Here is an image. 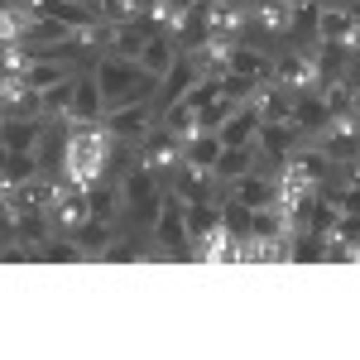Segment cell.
<instances>
[{
    "instance_id": "36",
    "label": "cell",
    "mask_w": 360,
    "mask_h": 360,
    "mask_svg": "<svg viewBox=\"0 0 360 360\" xmlns=\"http://www.w3.org/2000/svg\"><path fill=\"white\" fill-rule=\"evenodd\" d=\"M221 226L231 231V236H236V240H245L250 226H255V212H250L245 202H236V197L226 193V197H221Z\"/></svg>"
},
{
    "instance_id": "24",
    "label": "cell",
    "mask_w": 360,
    "mask_h": 360,
    "mask_svg": "<svg viewBox=\"0 0 360 360\" xmlns=\"http://www.w3.org/2000/svg\"><path fill=\"white\" fill-rule=\"evenodd\" d=\"M274 178H259V173H245L240 183H231V197L236 202H245L250 212H259V207H274Z\"/></svg>"
},
{
    "instance_id": "22",
    "label": "cell",
    "mask_w": 360,
    "mask_h": 360,
    "mask_svg": "<svg viewBox=\"0 0 360 360\" xmlns=\"http://www.w3.org/2000/svg\"><path fill=\"white\" fill-rule=\"evenodd\" d=\"M86 202H91V217H101V221H115L120 207H125V197H120V183H115V178H96V183L86 188Z\"/></svg>"
},
{
    "instance_id": "33",
    "label": "cell",
    "mask_w": 360,
    "mask_h": 360,
    "mask_svg": "<svg viewBox=\"0 0 360 360\" xmlns=\"http://www.w3.org/2000/svg\"><path fill=\"white\" fill-rule=\"evenodd\" d=\"M164 130H173L178 139H193L202 130V111H197L193 101H178V106H168L164 111Z\"/></svg>"
},
{
    "instance_id": "39",
    "label": "cell",
    "mask_w": 360,
    "mask_h": 360,
    "mask_svg": "<svg viewBox=\"0 0 360 360\" xmlns=\"http://www.w3.org/2000/svg\"><path fill=\"white\" fill-rule=\"evenodd\" d=\"M135 259H144V250L135 240H111V245L101 250V264H135Z\"/></svg>"
},
{
    "instance_id": "14",
    "label": "cell",
    "mask_w": 360,
    "mask_h": 360,
    "mask_svg": "<svg viewBox=\"0 0 360 360\" xmlns=\"http://www.w3.org/2000/svg\"><path fill=\"white\" fill-rule=\"evenodd\" d=\"M255 159H259V149H255V144H226L212 173H217V183L231 188V183H240L245 173H255Z\"/></svg>"
},
{
    "instance_id": "8",
    "label": "cell",
    "mask_w": 360,
    "mask_h": 360,
    "mask_svg": "<svg viewBox=\"0 0 360 360\" xmlns=\"http://www.w3.org/2000/svg\"><path fill=\"white\" fill-rule=\"evenodd\" d=\"M86 217H91V202H86V188H77V183H68V188L58 193V202L49 207V221H53L58 236H72Z\"/></svg>"
},
{
    "instance_id": "16",
    "label": "cell",
    "mask_w": 360,
    "mask_h": 360,
    "mask_svg": "<svg viewBox=\"0 0 360 360\" xmlns=\"http://www.w3.org/2000/svg\"><path fill=\"white\" fill-rule=\"evenodd\" d=\"M351 53H356L351 44H336V39H317V44H312V58H317V72H322V82H327V77H346V68L356 63Z\"/></svg>"
},
{
    "instance_id": "18",
    "label": "cell",
    "mask_w": 360,
    "mask_h": 360,
    "mask_svg": "<svg viewBox=\"0 0 360 360\" xmlns=\"http://www.w3.org/2000/svg\"><path fill=\"white\" fill-rule=\"evenodd\" d=\"M293 125L288 120H269V125H259V135H255V149H259V159H274V164H283V154L293 149Z\"/></svg>"
},
{
    "instance_id": "25",
    "label": "cell",
    "mask_w": 360,
    "mask_h": 360,
    "mask_svg": "<svg viewBox=\"0 0 360 360\" xmlns=\"http://www.w3.org/2000/svg\"><path fill=\"white\" fill-rule=\"evenodd\" d=\"M245 5L240 0H212V39H240Z\"/></svg>"
},
{
    "instance_id": "42",
    "label": "cell",
    "mask_w": 360,
    "mask_h": 360,
    "mask_svg": "<svg viewBox=\"0 0 360 360\" xmlns=\"http://www.w3.org/2000/svg\"><path fill=\"white\" fill-rule=\"evenodd\" d=\"M351 49H356V53H360V25H356V34H351Z\"/></svg>"
},
{
    "instance_id": "11",
    "label": "cell",
    "mask_w": 360,
    "mask_h": 360,
    "mask_svg": "<svg viewBox=\"0 0 360 360\" xmlns=\"http://www.w3.org/2000/svg\"><path fill=\"white\" fill-rule=\"evenodd\" d=\"M101 120H106V96H101L96 72L91 77H77V101H72L68 125H101Z\"/></svg>"
},
{
    "instance_id": "34",
    "label": "cell",
    "mask_w": 360,
    "mask_h": 360,
    "mask_svg": "<svg viewBox=\"0 0 360 360\" xmlns=\"http://www.w3.org/2000/svg\"><path fill=\"white\" fill-rule=\"evenodd\" d=\"M322 250H327V240L317 231H293L288 236V264H317Z\"/></svg>"
},
{
    "instance_id": "44",
    "label": "cell",
    "mask_w": 360,
    "mask_h": 360,
    "mask_svg": "<svg viewBox=\"0 0 360 360\" xmlns=\"http://www.w3.org/2000/svg\"><path fill=\"white\" fill-rule=\"evenodd\" d=\"M250 5H255V0H250Z\"/></svg>"
},
{
    "instance_id": "9",
    "label": "cell",
    "mask_w": 360,
    "mask_h": 360,
    "mask_svg": "<svg viewBox=\"0 0 360 360\" xmlns=\"http://www.w3.org/2000/svg\"><path fill=\"white\" fill-rule=\"evenodd\" d=\"M207 39H212V0H197V5H188V10H183L173 44H178V53H197Z\"/></svg>"
},
{
    "instance_id": "26",
    "label": "cell",
    "mask_w": 360,
    "mask_h": 360,
    "mask_svg": "<svg viewBox=\"0 0 360 360\" xmlns=\"http://www.w3.org/2000/svg\"><path fill=\"white\" fill-rule=\"evenodd\" d=\"M221 135L217 130H197L193 139H183V159L188 164H197V168H217V159H221Z\"/></svg>"
},
{
    "instance_id": "20",
    "label": "cell",
    "mask_w": 360,
    "mask_h": 360,
    "mask_svg": "<svg viewBox=\"0 0 360 360\" xmlns=\"http://www.w3.org/2000/svg\"><path fill=\"white\" fill-rule=\"evenodd\" d=\"M39 173H44V164H39V154H34V149H5V168H0L5 188H20V183H34Z\"/></svg>"
},
{
    "instance_id": "23",
    "label": "cell",
    "mask_w": 360,
    "mask_h": 360,
    "mask_svg": "<svg viewBox=\"0 0 360 360\" xmlns=\"http://www.w3.org/2000/svg\"><path fill=\"white\" fill-rule=\"evenodd\" d=\"M259 125H264V120L255 115V106H250V101H240V106H236V115L226 120V125L217 130V135H221V144H255Z\"/></svg>"
},
{
    "instance_id": "32",
    "label": "cell",
    "mask_w": 360,
    "mask_h": 360,
    "mask_svg": "<svg viewBox=\"0 0 360 360\" xmlns=\"http://www.w3.org/2000/svg\"><path fill=\"white\" fill-rule=\"evenodd\" d=\"M317 91H322V101H327L332 115H356V86H351V77H327Z\"/></svg>"
},
{
    "instance_id": "4",
    "label": "cell",
    "mask_w": 360,
    "mask_h": 360,
    "mask_svg": "<svg viewBox=\"0 0 360 360\" xmlns=\"http://www.w3.org/2000/svg\"><path fill=\"white\" fill-rule=\"evenodd\" d=\"M312 139H317V149H322L332 164H356L360 159V120L356 115H332L327 130L312 135Z\"/></svg>"
},
{
    "instance_id": "15",
    "label": "cell",
    "mask_w": 360,
    "mask_h": 360,
    "mask_svg": "<svg viewBox=\"0 0 360 360\" xmlns=\"http://www.w3.org/2000/svg\"><path fill=\"white\" fill-rule=\"evenodd\" d=\"M144 44H149V34L139 29V20H125V25H111V20H106V53H115V58H135V63H139Z\"/></svg>"
},
{
    "instance_id": "35",
    "label": "cell",
    "mask_w": 360,
    "mask_h": 360,
    "mask_svg": "<svg viewBox=\"0 0 360 360\" xmlns=\"http://www.w3.org/2000/svg\"><path fill=\"white\" fill-rule=\"evenodd\" d=\"M39 255H44V264H86V259H91V255H86L72 236H53V240L39 250Z\"/></svg>"
},
{
    "instance_id": "28",
    "label": "cell",
    "mask_w": 360,
    "mask_h": 360,
    "mask_svg": "<svg viewBox=\"0 0 360 360\" xmlns=\"http://www.w3.org/2000/svg\"><path fill=\"white\" fill-rule=\"evenodd\" d=\"M317 29H322V0H293V39H303L307 49L317 44Z\"/></svg>"
},
{
    "instance_id": "12",
    "label": "cell",
    "mask_w": 360,
    "mask_h": 360,
    "mask_svg": "<svg viewBox=\"0 0 360 360\" xmlns=\"http://www.w3.org/2000/svg\"><path fill=\"white\" fill-rule=\"evenodd\" d=\"M293 101H298V96L283 91L278 82H259L250 91V106H255V115H259L264 125H269V120H288V115H293Z\"/></svg>"
},
{
    "instance_id": "40",
    "label": "cell",
    "mask_w": 360,
    "mask_h": 360,
    "mask_svg": "<svg viewBox=\"0 0 360 360\" xmlns=\"http://www.w3.org/2000/svg\"><path fill=\"white\" fill-rule=\"evenodd\" d=\"M101 20H111V25L139 20V0H101Z\"/></svg>"
},
{
    "instance_id": "43",
    "label": "cell",
    "mask_w": 360,
    "mask_h": 360,
    "mask_svg": "<svg viewBox=\"0 0 360 360\" xmlns=\"http://www.w3.org/2000/svg\"><path fill=\"white\" fill-rule=\"evenodd\" d=\"M173 5H178V10H188V5H197V0H173Z\"/></svg>"
},
{
    "instance_id": "10",
    "label": "cell",
    "mask_w": 360,
    "mask_h": 360,
    "mask_svg": "<svg viewBox=\"0 0 360 360\" xmlns=\"http://www.w3.org/2000/svg\"><path fill=\"white\" fill-rule=\"evenodd\" d=\"M168 188L183 197V202H217V173L212 168H197L183 159V168L168 178Z\"/></svg>"
},
{
    "instance_id": "21",
    "label": "cell",
    "mask_w": 360,
    "mask_h": 360,
    "mask_svg": "<svg viewBox=\"0 0 360 360\" xmlns=\"http://www.w3.org/2000/svg\"><path fill=\"white\" fill-rule=\"evenodd\" d=\"M360 15L351 5H322V29H317V39H336V44H351V34H356Z\"/></svg>"
},
{
    "instance_id": "27",
    "label": "cell",
    "mask_w": 360,
    "mask_h": 360,
    "mask_svg": "<svg viewBox=\"0 0 360 360\" xmlns=\"http://www.w3.org/2000/svg\"><path fill=\"white\" fill-rule=\"evenodd\" d=\"M173 63H178V44H173V39H149V44H144V53H139V68H144V72H149V77H168V68H173Z\"/></svg>"
},
{
    "instance_id": "30",
    "label": "cell",
    "mask_w": 360,
    "mask_h": 360,
    "mask_svg": "<svg viewBox=\"0 0 360 360\" xmlns=\"http://www.w3.org/2000/svg\"><path fill=\"white\" fill-rule=\"evenodd\" d=\"M25 72H29V86H34L39 96H44V91H53L58 82H68V77H72V72H68V63H58V58H34Z\"/></svg>"
},
{
    "instance_id": "6",
    "label": "cell",
    "mask_w": 360,
    "mask_h": 360,
    "mask_svg": "<svg viewBox=\"0 0 360 360\" xmlns=\"http://www.w3.org/2000/svg\"><path fill=\"white\" fill-rule=\"evenodd\" d=\"M139 159H144V164L154 168L159 178H173V173L183 168V139L173 135V130H164V125H159L154 135H149L144 144H139Z\"/></svg>"
},
{
    "instance_id": "29",
    "label": "cell",
    "mask_w": 360,
    "mask_h": 360,
    "mask_svg": "<svg viewBox=\"0 0 360 360\" xmlns=\"http://www.w3.org/2000/svg\"><path fill=\"white\" fill-rule=\"evenodd\" d=\"M72 240H77V245H82L91 259H101V250L115 240V231H111V221H101V217H86V221L72 231Z\"/></svg>"
},
{
    "instance_id": "17",
    "label": "cell",
    "mask_w": 360,
    "mask_h": 360,
    "mask_svg": "<svg viewBox=\"0 0 360 360\" xmlns=\"http://www.w3.org/2000/svg\"><path fill=\"white\" fill-rule=\"evenodd\" d=\"M44 130H49V125H44L39 115H5L0 139H5V149H39Z\"/></svg>"
},
{
    "instance_id": "2",
    "label": "cell",
    "mask_w": 360,
    "mask_h": 360,
    "mask_svg": "<svg viewBox=\"0 0 360 360\" xmlns=\"http://www.w3.org/2000/svg\"><path fill=\"white\" fill-rule=\"evenodd\" d=\"M96 82H101V96H106V111L125 106V101H149L159 91V77H149L135 58H115V53H106L96 63Z\"/></svg>"
},
{
    "instance_id": "37",
    "label": "cell",
    "mask_w": 360,
    "mask_h": 360,
    "mask_svg": "<svg viewBox=\"0 0 360 360\" xmlns=\"http://www.w3.org/2000/svg\"><path fill=\"white\" fill-rule=\"evenodd\" d=\"M221 96H226V82H221V77H202V82H197L183 101H193L197 111H207V106H212V101H221Z\"/></svg>"
},
{
    "instance_id": "13",
    "label": "cell",
    "mask_w": 360,
    "mask_h": 360,
    "mask_svg": "<svg viewBox=\"0 0 360 360\" xmlns=\"http://www.w3.org/2000/svg\"><path fill=\"white\" fill-rule=\"evenodd\" d=\"M327 120H332V111H327L322 91H303V96L293 101V115H288V125H293L298 135H322Z\"/></svg>"
},
{
    "instance_id": "3",
    "label": "cell",
    "mask_w": 360,
    "mask_h": 360,
    "mask_svg": "<svg viewBox=\"0 0 360 360\" xmlns=\"http://www.w3.org/2000/svg\"><path fill=\"white\" fill-rule=\"evenodd\" d=\"M101 125H106L115 139H125V144H144V139L159 130V111H154L149 101H125V106L106 111Z\"/></svg>"
},
{
    "instance_id": "7",
    "label": "cell",
    "mask_w": 360,
    "mask_h": 360,
    "mask_svg": "<svg viewBox=\"0 0 360 360\" xmlns=\"http://www.w3.org/2000/svg\"><path fill=\"white\" fill-rule=\"evenodd\" d=\"M197 82H202V68H197V58H193V53H178V63L168 68V77L159 82V96H154L159 106H154V111L164 115L168 106H178V101H183V96H188Z\"/></svg>"
},
{
    "instance_id": "1",
    "label": "cell",
    "mask_w": 360,
    "mask_h": 360,
    "mask_svg": "<svg viewBox=\"0 0 360 360\" xmlns=\"http://www.w3.org/2000/svg\"><path fill=\"white\" fill-rule=\"evenodd\" d=\"M111 149H115V135L106 130V125H68L63 178L77 183V188H91L96 178H106V168H111Z\"/></svg>"
},
{
    "instance_id": "31",
    "label": "cell",
    "mask_w": 360,
    "mask_h": 360,
    "mask_svg": "<svg viewBox=\"0 0 360 360\" xmlns=\"http://www.w3.org/2000/svg\"><path fill=\"white\" fill-rule=\"evenodd\" d=\"M72 101H77V77H68V82H58L53 91H44V96H39V115L68 120V115H72Z\"/></svg>"
},
{
    "instance_id": "19",
    "label": "cell",
    "mask_w": 360,
    "mask_h": 360,
    "mask_svg": "<svg viewBox=\"0 0 360 360\" xmlns=\"http://www.w3.org/2000/svg\"><path fill=\"white\" fill-rule=\"evenodd\" d=\"M226 72H236V77H250V82H274V58H264L259 49H245V44H236V53H231V68Z\"/></svg>"
},
{
    "instance_id": "41",
    "label": "cell",
    "mask_w": 360,
    "mask_h": 360,
    "mask_svg": "<svg viewBox=\"0 0 360 360\" xmlns=\"http://www.w3.org/2000/svg\"><path fill=\"white\" fill-rule=\"evenodd\" d=\"M72 5H86V10H96V15H101V0H72Z\"/></svg>"
},
{
    "instance_id": "5",
    "label": "cell",
    "mask_w": 360,
    "mask_h": 360,
    "mask_svg": "<svg viewBox=\"0 0 360 360\" xmlns=\"http://www.w3.org/2000/svg\"><path fill=\"white\" fill-rule=\"evenodd\" d=\"M274 82L283 86V91H293V96L317 91V86H322L317 58H312V53H278V58H274Z\"/></svg>"
},
{
    "instance_id": "38",
    "label": "cell",
    "mask_w": 360,
    "mask_h": 360,
    "mask_svg": "<svg viewBox=\"0 0 360 360\" xmlns=\"http://www.w3.org/2000/svg\"><path fill=\"white\" fill-rule=\"evenodd\" d=\"M327 240H336V245H351V250H360V212H341V221H336V231L327 236Z\"/></svg>"
}]
</instances>
